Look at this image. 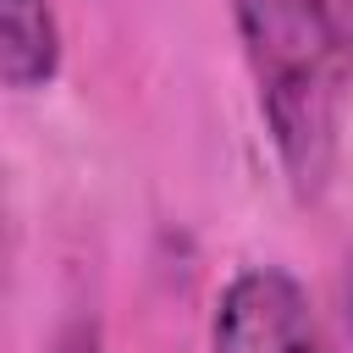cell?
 I'll list each match as a JSON object with an SVG mask.
<instances>
[{
    "instance_id": "cell-4",
    "label": "cell",
    "mask_w": 353,
    "mask_h": 353,
    "mask_svg": "<svg viewBox=\"0 0 353 353\" xmlns=\"http://www.w3.org/2000/svg\"><path fill=\"white\" fill-rule=\"evenodd\" d=\"M320 353H353V259L336 270L331 309L320 314Z\"/></svg>"
},
{
    "instance_id": "cell-6",
    "label": "cell",
    "mask_w": 353,
    "mask_h": 353,
    "mask_svg": "<svg viewBox=\"0 0 353 353\" xmlns=\"http://www.w3.org/2000/svg\"><path fill=\"white\" fill-rule=\"evenodd\" d=\"M6 259H11V232H6V210H0V281H6Z\"/></svg>"
},
{
    "instance_id": "cell-5",
    "label": "cell",
    "mask_w": 353,
    "mask_h": 353,
    "mask_svg": "<svg viewBox=\"0 0 353 353\" xmlns=\"http://www.w3.org/2000/svg\"><path fill=\"white\" fill-rule=\"evenodd\" d=\"M44 353H105V336H99V325H94L88 314H77V320H66V325L44 342Z\"/></svg>"
},
{
    "instance_id": "cell-1",
    "label": "cell",
    "mask_w": 353,
    "mask_h": 353,
    "mask_svg": "<svg viewBox=\"0 0 353 353\" xmlns=\"http://www.w3.org/2000/svg\"><path fill=\"white\" fill-rule=\"evenodd\" d=\"M259 121L287 188L309 204L331 188L353 72V17L342 0H232Z\"/></svg>"
},
{
    "instance_id": "cell-2",
    "label": "cell",
    "mask_w": 353,
    "mask_h": 353,
    "mask_svg": "<svg viewBox=\"0 0 353 353\" xmlns=\"http://www.w3.org/2000/svg\"><path fill=\"white\" fill-rule=\"evenodd\" d=\"M210 353H320V309L292 270L248 265L215 292Z\"/></svg>"
},
{
    "instance_id": "cell-3",
    "label": "cell",
    "mask_w": 353,
    "mask_h": 353,
    "mask_svg": "<svg viewBox=\"0 0 353 353\" xmlns=\"http://www.w3.org/2000/svg\"><path fill=\"white\" fill-rule=\"evenodd\" d=\"M61 17L55 0H0V88L39 94L61 77Z\"/></svg>"
}]
</instances>
